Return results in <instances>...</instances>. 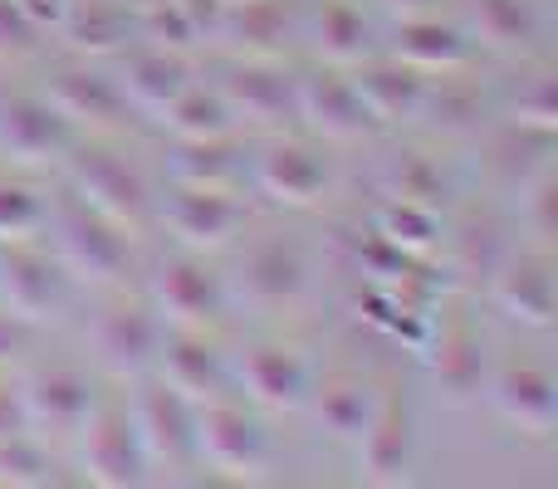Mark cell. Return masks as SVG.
Returning a JSON list of instances; mask_svg holds the SVG:
<instances>
[{
  "instance_id": "f546056e",
  "label": "cell",
  "mask_w": 558,
  "mask_h": 489,
  "mask_svg": "<svg viewBox=\"0 0 558 489\" xmlns=\"http://www.w3.org/2000/svg\"><path fill=\"white\" fill-rule=\"evenodd\" d=\"M436 382L451 396H471L475 387L485 382V357H481V338L465 323H456L451 333H441V347H436Z\"/></svg>"
},
{
  "instance_id": "4dcf8cb0",
  "label": "cell",
  "mask_w": 558,
  "mask_h": 489,
  "mask_svg": "<svg viewBox=\"0 0 558 489\" xmlns=\"http://www.w3.org/2000/svg\"><path fill=\"white\" fill-rule=\"evenodd\" d=\"M162 113L177 137H231V123H235V113L226 108L221 94H206V88H192V84Z\"/></svg>"
},
{
  "instance_id": "44dd1931",
  "label": "cell",
  "mask_w": 558,
  "mask_h": 489,
  "mask_svg": "<svg viewBox=\"0 0 558 489\" xmlns=\"http://www.w3.org/2000/svg\"><path fill=\"white\" fill-rule=\"evenodd\" d=\"M49 103L69 118V123H123L128 98L118 78L98 74V69H59L49 78Z\"/></svg>"
},
{
  "instance_id": "bcb514c9",
  "label": "cell",
  "mask_w": 558,
  "mask_h": 489,
  "mask_svg": "<svg viewBox=\"0 0 558 489\" xmlns=\"http://www.w3.org/2000/svg\"><path fill=\"white\" fill-rule=\"evenodd\" d=\"M20 347H25V318L0 314V357L20 353Z\"/></svg>"
},
{
  "instance_id": "4316f807",
  "label": "cell",
  "mask_w": 558,
  "mask_h": 489,
  "mask_svg": "<svg viewBox=\"0 0 558 489\" xmlns=\"http://www.w3.org/2000/svg\"><path fill=\"white\" fill-rule=\"evenodd\" d=\"M167 172L177 186H231L241 162L226 137H177V147L167 152Z\"/></svg>"
},
{
  "instance_id": "b9f144b4",
  "label": "cell",
  "mask_w": 558,
  "mask_h": 489,
  "mask_svg": "<svg viewBox=\"0 0 558 489\" xmlns=\"http://www.w3.org/2000/svg\"><path fill=\"white\" fill-rule=\"evenodd\" d=\"M436 113H441L436 123H446V127H465L475 113H481V98L465 94V88H446V94L436 98Z\"/></svg>"
},
{
  "instance_id": "3957f363",
  "label": "cell",
  "mask_w": 558,
  "mask_h": 489,
  "mask_svg": "<svg viewBox=\"0 0 558 489\" xmlns=\"http://www.w3.org/2000/svg\"><path fill=\"white\" fill-rule=\"evenodd\" d=\"M54 231H59V255H64V265L74 269V274L123 279L128 265H133V249H128L118 221H108L104 211H94V206H84V201L64 206Z\"/></svg>"
},
{
  "instance_id": "74e56055",
  "label": "cell",
  "mask_w": 558,
  "mask_h": 489,
  "mask_svg": "<svg viewBox=\"0 0 558 489\" xmlns=\"http://www.w3.org/2000/svg\"><path fill=\"white\" fill-rule=\"evenodd\" d=\"M514 118H520L524 127H554V118H558L554 74H534L530 88H520V98H514Z\"/></svg>"
},
{
  "instance_id": "d6986e66",
  "label": "cell",
  "mask_w": 558,
  "mask_h": 489,
  "mask_svg": "<svg viewBox=\"0 0 558 489\" xmlns=\"http://www.w3.org/2000/svg\"><path fill=\"white\" fill-rule=\"evenodd\" d=\"M357 98L367 103V113L377 123H402V118H416L426 108V78L422 69L402 64V59H383V64H367L353 74Z\"/></svg>"
},
{
  "instance_id": "2e32d148",
  "label": "cell",
  "mask_w": 558,
  "mask_h": 489,
  "mask_svg": "<svg viewBox=\"0 0 558 489\" xmlns=\"http://www.w3.org/2000/svg\"><path fill=\"white\" fill-rule=\"evenodd\" d=\"M490 279H495V304H500L510 318H520V323H530V328L554 323L558 289H554V269L544 255L500 259V269H495Z\"/></svg>"
},
{
  "instance_id": "1f68e13d",
  "label": "cell",
  "mask_w": 558,
  "mask_h": 489,
  "mask_svg": "<svg viewBox=\"0 0 558 489\" xmlns=\"http://www.w3.org/2000/svg\"><path fill=\"white\" fill-rule=\"evenodd\" d=\"M318 54L333 59V64H353V59H363L367 49V20L357 5H348V0H328L324 10H318Z\"/></svg>"
},
{
  "instance_id": "4fadbf2b",
  "label": "cell",
  "mask_w": 558,
  "mask_h": 489,
  "mask_svg": "<svg viewBox=\"0 0 558 489\" xmlns=\"http://www.w3.org/2000/svg\"><path fill=\"white\" fill-rule=\"evenodd\" d=\"M294 88H299V118H308L324 137H363L377 127V118L357 98L353 78L308 74V78H294Z\"/></svg>"
},
{
  "instance_id": "52a82bcc",
  "label": "cell",
  "mask_w": 558,
  "mask_h": 489,
  "mask_svg": "<svg viewBox=\"0 0 558 489\" xmlns=\"http://www.w3.org/2000/svg\"><path fill=\"white\" fill-rule=\"evenodd\" d=\"M0 304L15 318H25V323L59 314V304H64V274H59V265L45 249L10 241L0 249Z\"/></svg>"
},
{
  "instance_id": "5b68a950",
  "label": "cell",
  "mask_w": 558,
  "mask_h": 489,
  "mask_svg": "<svg viewBox=\"0 0 558 489\" xmlns=\"http://www.w3.org/2000/svg\"><path fill=\"white\" fill-rule=\"evenodd\" d=\"M74 147V133H69V118L59 113L49 98H29V94H10L0 103V152L10 162H54Z\"/></svg>"
},
{
  "instance_id": "30bf717a",
  "label": "cell",
  "mask_w": 558,
  "mask_h": 489,
  "mask_svg": "<svg viewBox=\"0 0 558 489\" xmlns=\"http://www.w3.org/2000/svg\"><path fill=\"white\" fill-rule=\"evenodd\" d=\"M167 323L147 304H118L104 308L94 323V347L113 372H143L157 353H162Z\"/></svg>"
},
{
  "instance_id": "e575fe53",
  "label": "cell",
  "mask_w": 558,
  "mask_h": 489,
  "mask_svg": "<svg viewBox=\"0 0 558 489\" xmlns=\"http://www.w3.org/2000/svg\"><path fill=\"white\" fill-rule=\"evenodd\" d=\"M387 186H392V201H416V206H436L446 192L441 167L426 162V157H397L392 172H387Z\"/></svg>"
},
{
  "instance_id": "8992f818",
  "label": "cell",
  "mask_w": 558,
  "mask_h": 489,
  "mask_svg": "<svg viewBox=\"0 0 558 489\" xmlns=\"http://www.w3.org/2000/svg\"><path fill=\"white\" fill-rule=\"evenodd\" d=\"M74 186L84 196V206L104 211L108 221H143L147 206H153V192H147L143 172L128 167L118 152H104V147H88V152L74 157Z\"/></svg>"
},
{
  "instance_id": "f6af8a7d",
  "label": "cell",
  "mask_w": 558,
  "mask_h": 489,
  "mask_svg": "<svg viewBox=\"0 0 558 489\" xmlns=\"http://www.w3.org/2000/svg\"><path fill=\"white\" fill-rule=\"evenodd\" d=\"M20 10H25L29 20H35L39 29L45 25H59V20H64V10H69V0H15Z\"/></svg>"
},
{
  "instance_id": "7dc6e473",
  "label": "cell",
  "mask_w": 558,
  "mask_h": 489,
  "mask_svg": "<svg viewBox=\"0 0 558 489\" xmlns=\"http://www.w3.org/2000/svg\"><path fill=\"white\" fill-rule=\"evenodd\" d=\"M387 5H407V10H426V5H436V0H387Z\"/></svg>"
},
{
  "instance_id": "7c38bea8",
  "label": "cell",
  "mask_w": 558,
  "mask_h": 489,
  "mask_svg": "<svg viewBox=\"0 0 558 489\" xmlns=\"http://www.w3.org/2000/svg\"><path fill=\"white\" fill-rule=\"evenodd\" d=\"M157 304L162 314L182 318V323L202 328V323H216L226 314V289L216 279V269H206L196 255H177L157 269Z\"/></svg>"
},
{
  "instance_id": "277c9868",
  "label": "cell",
  "mask_w": 558,
  "mask_h": 489,
  "mask_svg": "<svg viewBox=\"0 0 558 489\" xmlns=\"http://www.w3.org/2000/svg\"><path fill=\"white\" fill-rule=\"evenodd\" d=\"M84 465L98 485L128 489L147 480V451L143 436L133 426V412L123 406H94V416L84 421Z\"/></svg>"
},
{
  "instance_id": "ab89813d",
  "label": "cell",
  "mask_w": 558,
  "mask_h": 489,
  "mask_svg": "<svg viewBox=\"0 0 558 489\" xmlns=\"http://www.w3.org/2000/svg\"><path fill=\"white\" fill-rule=\"evenodd\" d=\"M39 45V25L15 5V0H0V54H29Z\"/></svg>"
},
{
  "instance_id": "60d3db41",
  "label": "cell",
  "mask_w": 558,
  "mask_h": 489,
  "mask_svg": "<svg viewBox=\"0 0 558 489\" xmlns=\"http://www.w3.org/2000/svg\"><path fill=\"white\" fill-rule=\"evenodd\" d=\"M530 221H534V235L539 241H554L558 231V196H554V176L539 172V182L530 186Z\"/></svg>"
},
{
  "instance_id": "6da1fadb",
  "label": "cell",
  "mask_w": 558,
  "mask_h": 489,
  "mask_svg": "<svg viewBox=\"0 0 558 489\" xmlns=\"http://www.w3.org/2000/svg\"><path fill=\"white\" fill-rule=\"evenodd\" d=\"M133 426L143 436V451L153 465H182L196 461V402L177 392L172 382H143L133 402Z\"/></svg>"
},
{
  "instance_id": "ee69618b",
  "label": "cell",
  "mask_w": 558,
  "mask_h": 489,
  "mask_svg": "<svg viewBox=\"0 0 558 489\" xmlns=\"http://www.w3.org/2000/svg\"><path fill=\"white\" fill-rule=\"evenodd\" d=\"M29 431L25 421V402H20V387H0V436Z\"/></svg>"
},
{
  "instance_id": "5bb4252c",
  "label": "cell",
  "mask_w": 558,
  "mask_h": 489,
  "mask_svg": "<svg viewBox=\"0 0 558 489\" xmlns=\"http://www.w3.org/2000/svg\"><path fill=\"white\" fill-rule=\"evenodd\" d=\"M363 465H367V480L377 485H392L402 480L407 461H412V412H407V396L402 392H377L373 416L363 426Z\"/></svg>"
},
{
  "instance_id": "cb8c5ba5",
  "label": "cell",
  "mask_w": 558,
  "mask_h": 489,
  "mask_svg": "<svg viewBox=\"0 0 558 489\" xmlns=\"http://www.w3.org/2000/svg\"><path fill=\"white\" fill-rule=\"evenodd\" d=\"M59 29L69 35V45L84 49V54H113V49L128 45V5L123 0H69Z\"/></svg>"
},
{
  "instance_id": "ac0fdd59",
  "label": "cell",
  "mask_w": 558,
  "mask_h": 489,
  "mask_svg": "<svg viewBox=\"0 0 558 489\" xmlns=\"http://www.w3.org/2000/svg\"><path fill=\"white\" fill-rule=\"evenodd\" d=\"M241 377L251 387V396L270 412H294V406L308 402V363L294 353V347H279V343H265V347H251L241 363Z\"/></svg>"
},
{
  "instance_id": "7402d4cb",
  "label": "cell",
  "mask_w": 558,
  "mask_h": 489,
  "mask_svg": "<svg viewBox=\"0 0 558 489\" xmlns=\"http://www.w3.org/2000/svg\"><path fill=\"white\" fill-rule=\"evenodd\" d=\"M118 88H123L128 108L162 113V108L186 88V64L177 59V49H137V54H128Z\"/></svg>"
},
{
  "instance_id": "d590c367",
  "label": "cell",
  "mask_w": 558,
  "mask_h": 489,
  "mask_svg": "<svg viewBox=\"0 0 558 489\" xmlns=\"http://www.w3.org/2000/svg\"><path fill=\"white\" fill-rule=\"evenodd\" d=\"M137 29H143L157 49H192L196 45V29L186 25V15H182L177 0H143V10H137Z\"/></svg>"
},
{
  "instance_id": "d6a6232c",
  "label": "cell",
  "mask_w": 558,
  "mask_h": 489,
  "mask_svg": "<svg viewBox=\"0 0 558 489\" xmlns=\"http://www.w3.org/2000/svg\"><path fill=\"white\" fill-rule=\"evenodd\" d=\"M383 241H392L397 249H426L436 245L441 225H436V211L432 206H416V201H387L383 211Z\"/></svg>"
},
{
  "instance_id": "d4e9b609",
  "label": "cell",
  "mask_w": 558,
  "mask_h": 489,
  "mask_svg": "<svg viewBox=\"0 0 558 489\" xmlns=\"http://www.w3.org/2000/svg\"><path fill=\"white\" fill-rule=\"evenodd\" d=\"M162 367H167V382L186 396H216L221 392V353H216L206 338L196 333H177L162 338Z\"/></svg>"
},
{
  "instance_id": "f1b7e54d",
  "label": "cell",
  "mask_w": 558,
  "mask_h": 489,
  "mask_svg": "<svg viewBox=\"0 0 558 489\" xmlns=\"http://www.w3.org/2000/svg\"><path fill=\"white\" fill-rule=\"evenodd\" d=\"M475 29L495 49H530L539 39L534 0H475Z\"/></svg>"
},
{
  "instance_id": "836d02e7",
  "label": "cell",
  "mask_w": 558,
  "mask_h": 489,
  "mask_svg": "<svg viewBox=\"0 0 558 489\" xmlns=\"http://www.w3.org/2000/svg\"><path fill=\"white\" fill-rule=\"evenodd\" d=\"M49 455L29 431L0 436V480L5 485H49Z\"/></svg>"
},
{
  "instance_id": "9c48e42d",
  "label": "cell",
  "mask_w": 558,
  "mask_h": 489,
  "mask_svg": "<svg viewBox=\"0 0 558 489\" xmlns=\"http://www.w3.org/2000/svg\"><path fill=\"white\" fill-rule=\"evenodd\" d=\"M162 221L186 245H226L245 221V206L231 196V186H177L162 201Z\"/></svg>"
},
{
  "instance_id": "e0dca14e",
  "label": "cell",
  "mask_w": 558,
  "mask_h": 489,
  "mask_svg": "<svg viewBox=\"0 0 558 489\" xmlns=\"http://www.w3.org/2000/svg\"><path fill=\"white\" fill-rule=\"evenodd\" d=\"M490 396H495L505 421H514L530 436H549L558 426V387H554V377L534 363L505 367V372L490 382Z\"/></svg>"
},
{
  "instance_id": "f35d334b",
  "label": "cell",
  "mask_w": 558,
  "mask_h": 489,
  "mask_svg": "<svg viewBox=\"0 0 558 489\" xmlns=\"http://www.w3.org/2000/svg\"><path fill=\"white\" fill-rule=\"evenodd\" d=\"M500 259H505V245L490 225H471V231L461 235V269L465 274L490 279L495 269H500Z\"/></svg>"
},
{
  "instance_id": "7a4b0ae2",
  "label": "cell",
  "mask_w": 558,
  "mask_h": 489,
  "mask_svg": "<svg viewBox=\"0 0 558 489\" xmlns=\"http://www.w3.org/2000/svg\"><path fill=\"white\" fill-rule=\"evenodd\" d=\"M265 455H270L265 426L245 406H235V402L196 406V461L245 480V475H255L265 465Z\"/></svg>"
},
{
  "instance_id": "603a6c76",
  "label": "cell",
  "mask_w": 558,
  "mask_h": 489,
  "mask_svg": "<svg viewBox=\"0 0 558 489\" xmlns=\"http://www.w3.org/2000/svg\"><path fill=\"white\" fill-rule=\"evenodd\" d=\"M392 49H397V59L412 69H456V64H465V54H471L461 29L446 25V20H432V15L402 20Z\"/></svg>"
},
{
  "instance_id": "8d00e7d4",
  "label": "cell",
  "mask_w": 558,
  "mask_h": 489,
  "mask_svg": "<svg viewBox=\"0 0 558 489\" xmlns=\"http://www.w3.org/2000/svg\"><path fill=\"white\" fill-rule=\"evenodd\" d=\"M39 221H45V206L35 201V192L0 176V241H25Z\"/></svg>"
},
{
  "instance_id": "7bdbcfd3",
  "label": "cell",
  "mask_w": 558,
  "mask_h": 489,
  "mask_svg": "<svg viewBox=\"0 0 558 489\" xmlns=\"http://www.w3.org/2000/svg\"><path fill=\"white\" fill-rule=\"evenodd\" d=\"M186 15V25L196 29V39L206 35H221V15H226V0H177Z\"/></svg>"
},
{
  "instance_id": "9a60e30c",
  "label": "cell",
  "mask_w": 558,
  "mask_h": 489,
  "mask_svg": "<svg viewBox=\"0 0 558 489\" xmlns=\"http://www.w3.org/2000/svg\"><path fill=\"white\" fill-rule=\"evenodd\" d=\"M255 182L284 206H318L328 192V162L304 143H270L255 162Z\"/></svg>"
},
{
  "instance_id": "ba28073f",
  "label": "cell",
  "mask_w": 558,
  "mask_h": 489,
  "mask_svg": "<svg viewBox=\"0 0 558 489\" xmlns=\"http://www.w3.org/2000/svg\"><path fill=\"white\" fill-rule=\"evenodd\" d=\"M20 402H25V421L45 426L54 436L84 431V421L94 416V387L74 367H39L20 382Z\"/></svg>"
},
{
  "instance_id": "ffe728a7",
  "label": "cell",
  "mask_w": 558,
  "mask_h": 489,
  "mask_svg": "<svg viewBox=\"0 0 558 489\" xmlns=\"http://www.w3.org/2000/svg\"><path fill=\"white\" fill-rule=\"evenodd\" d=\"M221 98L235 118L251 123H279V118H299V88L289 74H275L265 64L231 69V78L221 84Z\"/></svg>"
},
{
  "instance_id": "83f0119b",
  "label": "cell",
  "mask_w": 558,
  "mask_h": 489,
  "mask_svg": "<svg viewBox=\"0 0 558 489\" xmlns=\"http://www.w3.org/2000/svg\"><path fill=\"white\" fill-rule=\"evenodd\" d=\"M308 396H314L318 426H324L328 436H338V441H357L367 416H373V402H377V392L367 382H357V377H333V382H324Z\"/></svg>"
},
{
  "instance_id": "8fae6325",
  "label": "cell",
  "mask_w": 558,
  "mask_h": 489,
  "mask_svg": "<svg viewBox=\"0 0 558 489\" xmlns=\"http://www.w3.org/2000/svg\"><path fill=\"white\" fill-rule=\"evenodd\" d=\"M241 289H245V298L260 308L294 304V298L308 289L304 249L294 241H284V235H270V241L251 245V255H245V265H241Z\"/></svg>"
},
{
  "instance_id": "484cf974",
  "label": "cell",
  "mask_w": 558,
  "mask_h": 489,
  "mask_svg": "<svg viewBox=\"0 0 558 489\" xmlns=\"http://www.w3.org/2000/svg\"><path fill=\"white\" fill-rule=\"evenodd\" d=\"M221 35L231 39L235 49L270 54V49H279V45H284V35H289L284 0H226Z\"/></svg>"
}]
</instances>
